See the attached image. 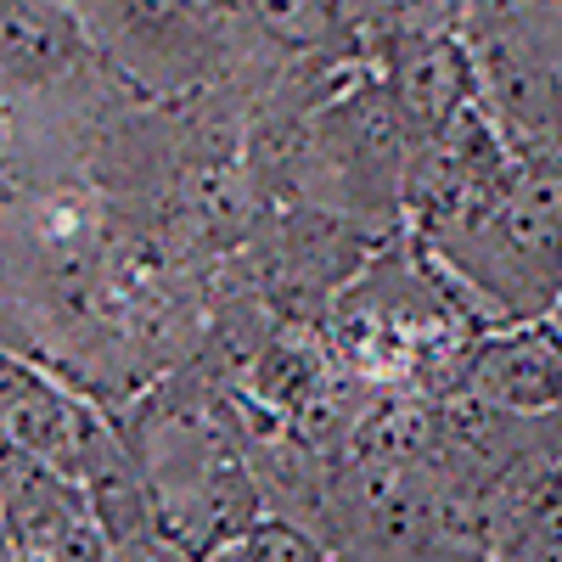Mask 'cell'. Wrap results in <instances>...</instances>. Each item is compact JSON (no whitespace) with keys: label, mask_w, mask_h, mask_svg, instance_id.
<instances>
[{"label":"cell","mask_w":562,"mask_h":562,"mask_svg":"<svg viewBox=\"0 0 562 562\" xmlns=\"http://www.w3.org/2000/svg\"><path fill=\"white\" fill-rule=\"evenodd\" d=\"M479 304L411 231L389 237L326 310V344L338 371L378 394L450 400L461 355L484 333Z\"/></svg>","instance_id":"1"},{"label":"cell","mask_w":562,"mask_h":562,"mask_svg":"<svg viewBox=\"0 0 562 562\" xmlns=\"http://www.w3.org/2000/svg\"><path fill=\"white\" fill-rule=\"evenodd\" d=\"M490 326L562 310V164L524 158L490 203L416 237Z\"/></svg>","instance_id":"2"},{"label":"cell","mask_w":562,"mask_h":562,"mask_svg":"<svg viewBox=\"0 0 562 562\" xmlns=\"http://www.w3.org/2000/svg\"><path fill=\"white\" fill-rule=\"evenodd\" d=\"M68 12L147 102L198 97L237 74V34L209 0H68Z\"/></svg>","instance_id":"3"},{"label":"cell","mask_w":562,"mask_h":562,"mask_svg":"<svg viewBox=\"0 0 562 562\" xmlns=\"http://www.w3.org/2000/svg\"><path fill=\"white\" fill-rule=\"evenodd\" d=\"M366 52L416 147L479 108L461 0H389L366 18Z\"/></svg>","instance_id":"4"},{"label":"cell","mask_w":562,"mask_h":562,"mask_svg":"<svg viewBox=\"0 0 562 562\" xmlns=\"http://www.w3.org/2000/svg\"><path fill=\"white\" fill-rule=\"evenodd\" d=\"M0 428H7L12 450L57 467L63 479L79 484L85 461L113 434V411L79 383H68L63 371L7 349V360H0Z\"/></svg>","instance_id":"5"},{"label":"cell","mask_w":562,"mask_h":562,"mask_svg":"<svg viewBox=\"0 0 562 562\" xmlns=\"http://www.w3.org/2000/svg\"><path fill=\"white\" fill-rule=\"evenodd\" d=\"M456 394L506 416H562V310L484 326L461 355Z\"/></svg>","instance_id":"6"},{"label":"cell","mask_w":562,"mask_h":562,"mask_svg":"<svg viewBox=\"0 0 562 562\" xmlns=\"http://www.w3.org/2000/svg\"><path fill=\"white\" fill-rule=\"evenodd\" d=\"M0 518H7V540L40 562H113V540L90 495L12 445L0 456Z\"/></svg>","instance_id":"7"},{"label":"cell","mask_w":562,"mask_h":562,"mask_svg":"<svg viewBox=\"0 0 562 562\" xmlns=\"http://www.w3.org/2000/svg\"><path fill=\"white\" fill-rule=\"evenodd\" d=\"M490 562H562V416H546L529 450L484 501Z\"/></svg>","instance_id":"8"},{"label":"cell","mask_w":562,"mask_h":562,"mask_svg":"<svg viewBox=\"0 0 562 562\" xmlns=\"http://www.w3.org/2000/svg\"><path fill=\"white\" fill-rule=\"evenodd\" d=\"M209 562H333V546L315 529H299L288 518H259L243 540H231Z\"/></svg>","instance_id":"9"},{"label":"cell","mask_w":562,"mask_h":562,"mask_svg":"<svg viewBox=\"0 0 562 562\" xmlns=\"http://www.w3.org/2000/svg\"><path fill=\"white\" fill-rule=\"evenodd\" d=\"M113 562H203V557H192L180 540H169V535H153V540H135V546H119L113 551Z\"/></svg>","instance_id":"10"},{"label":"cell","mask_w":562,"mask_h":562,"mask_svg":"<svg viewBox=\"0 0 562 562\" xmlns=\"http://www.w3.org/2000/svg\"><path fill=\"white\" fill-rule=\"evenodd\" d=\"M0 562H40V557H29V551L12 546V540H0Z\"/></svg>","instance_id":"11"},{"label":"cell","mask_w":562,"mask_h":562,"mask_svg":"<svg viewBox=\"0 0 562 562\" xmlns=\"http://www.w3.org/2000/svg\"><path fill=\"white\" fill-rule=\"evenodd\" d=\"M349 7H355V12H360V23H366L371 12H383V7H389V0H349Z\"/></svg>","instance_id":"12"},{"label":"cell","mask_w":562,"mask_h":562,"mask_svg":"<svg viewBox=\"0 0 562 562\" xmlns=\"http://www.w3.org/2000/svg\"><path fill=\"white\" fill-rule=\"evenodd\" d=\"M209 7H220V12H225V7H231V0H209Z\"/></svg>","instance_id":"13"}]
</instances>
